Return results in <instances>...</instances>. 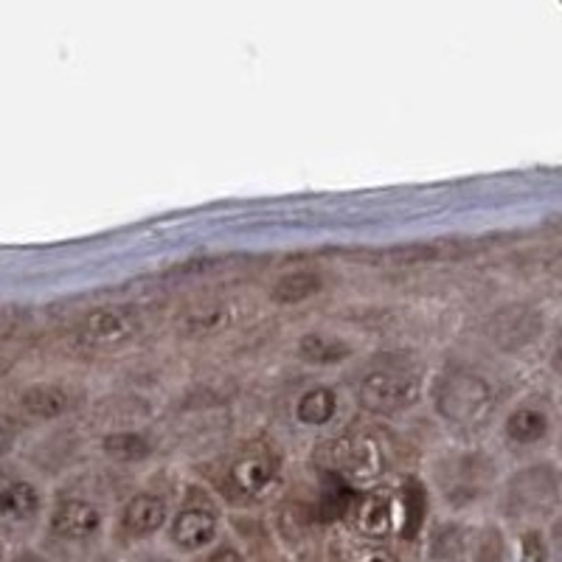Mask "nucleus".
<instances>
[{
	"mask_svg": "<svg viewBox=\"0 0 562 562\" xmlns=\"http://www.w3.org/2000/svg\"><path fill=\"white\" fill-rule=\"evenodd\" d=\"M346 518V529L369 540L391 543L394 537H416L425 526V490L408 484L403 490L360 492Z\"/></svg>",
	"mask_w": 562,
	"mask_h": 562,
	"instance_id": "f257e3e1",
	"label": "nucleus"
},
{
	"mask_svg": "<svg viewBox=\"0 0 562 562\" xmlns=\"http://www.w3.org/2000/svg\"><path fill=\"white\" fill-rule=\"evenodd\" d=\"M430 484L450 512L475 509L484 504L498 484V464L484 450H456L445 453L430 467Z\"/></svg>",
	"mask_w": 562,
	"mask_h": 562,
	"instance_id": "f03ea898",
	"label": "nucleus"
},
{
	"mask_svg": "<svg viewBox=\"0 0 562 562\" xmlns=\"http://www.w3.org/2000/svg\"><path fill=\"white\" fill-rule=\"evenodd\" d=\"M430 405L441 422L461 430H481L495 414V391L481 374L448 366L430 385Z\"/></svg>",
	"mask_w": 562,
	"mask_h": 562,
	"instance_id": "7ed1b4c3",
	"label": "nucleus"
},
{
	"mask_svg": "<svg viewBox=\"0 0 562 562\" xmlns=\"http://www.w3.org/2000/svg\"><path fill=\"white\" fill-rule=\"evenodd\" d=\"M560 509V473L551 461H535L509 475L501 486V518L509 524L543 526Z\"/></svg>",
	"mask_w": 562,
	"mask_h": 562,
	"instance_id": "20e7f679",
	"label": "nucleus"
},
{
	"mask_svg": "<svg viewBox=\"0 0 562 562\" xmlns=\"http://www.w3.org/2000/svg\"><path fill=\"white\" fill-rule=\"evenodd\" d=\"M284 484V461L279 450L265 441H250L225 467L223 490L234 504L259 506L279 495Z\"/></svg>",
	"mask_w": 562,
	"mask_h": 562,
	"instance_id": "39448f33",
	"label": "nucleus"
},
{
	"mask_svg": "<svg viewBox=\"0 0 562 562\" xmlns=\"http://www.w3.org/2000/svg\"><path fill=\"white\" fill-rule=\"evenodd\" d=\"M324 456L326 464L333 467L346 484L358 486L363 492L378 490L380 481L385 479V470H389L385 445L374 434L338 436V439L326 441Z\"/></svg>",
	"mask_w": 562,
	"mask_h": 562,
	"instance_id": "423d86ee",
	"label": "nucleus"
},
{
	"mask_svg": "<svg viewBox=\"0 0 562 562\" xmlns=\"http://www.w3.org/2000/svg\"><path fill=\"white\" fill-rule=\"evenodd\" d=\"M167 540L172 551L186 557L203 554L220 540L223 531V512L205 492H192L186 495L183 504L169 515Z\"/></svg>",
	"mask_w": 562,
	"mask_h": 562,
	"instance_id": "0eeeda50",
	"label": "nucleus"
},
{
	"mask_svg": "<svg viewBox=\"0 0 562 562\" xmlns=\"http://www.w3.org/2000/svg\"><path fill=\"white\" fill-rule=\"evenodd\" d=\"M358 400L371 414H403L422 400V378L408 366H374L360 378Z\"/></svg>",
	"mask_w": 562,
	"mask_h": 562,
	"instance_id": "6e6552de",
	"label": "nucleus"
},
{
	"mask_svg": "<svg viewBox=\"0 0 562 562\" xmlns=\"http://www.w3.org/2000/svg\"><path fill=\"white\" fill-rule=\"evenodd\" d=\"M144 329L138 310L133 307H102L97 313L85 315L77 326V344L93 351H115L135 344Z\"/></svg>",
	"mask_w": 562,
	"mask_h": 562,
	"instance_id": "1a4fd4ad",
	"label": "nucleus"
},
{
	"mask_svg": "<svg viewBox=\"0 0 562 562\" xmlns=\"http://www.w3.org/2000/svg\"><path fill=\"white\" fill-rule=\"evenodd\" d=\"M104 529V509L88 498H59L48 512V535L59 543H93Z\"/></svg>",
	"mask_w": 562,
	"mask_h": 562,
	"instance_id": "9d476101",
	"label": "nucleus"
},
{
	"mask_svg": "<svg viewBox=\"0 0 562 562\" xmlns=\"http://www.w3.org/2000/svg\"><path fill=\"white\" fill-rule=\"evenodd\" d=\"M45 512V498L40 486L29 479L0 481V531L20 535L40 524Z\"/></svg>",
	"mask_w": 562,
	"mask_h": 562,
	"instance_id": "9b49d317",
	"label": "nucleus"
},
{
	"mask_svg": "<svg viewBox=\"0 0 562 562\" xmlns=\"http://www.w3.org/2000/svg\"><path fill=\"white\" fill-rule=\"evenodd\" d=\"M169 515H172V509H169L164 495H158V492H135L119 512V535L124 540H133V543L149 540V537L167 529Z\"/></svg>",
	"mask_w": 562,
	"mask_h": 562,
	"instance_id": "f8f14e48",
	"label": "nucleus"
},
{
	"mask_svg": "<svg viewBox=\"0 0 562 562\" xmlns=\"http://www.w3.org/2000/svg\"><path fill=\"white\" fill-rule=\"evenodd\" d=\"M554 434V416L543 400H524L506 414L504 439L512 448H540Z\"/></svg>",
	"mask_w": 562,
	"mask_h": 562,
	"instance_id": "ddd939ff",
	"label": "nucleus"
},
{
	"mask_svg": "<svg viewBox=\"0 0 562 562\" xmlns=\"http://www.w3.org/2000/svg\"><path fill=\"white\" fill-rule=\"evenodd\" d=\"M473 526L461 518H439L428 526L425 560L428 562H467Z\"/></svg>",
	"mask_w": 562,
	"mask_h": 562,
	"instance_id": "4468645a",
	"label": "nucleus"
},
{
	"mask_svg": "<svg viewBox=\"0 0 562 562\" xmlns=\"http://www.w3.org/2000/svg\"><path fill=\"white\" fill-rule=\"evenodd\" d=\"M79 405V396L59 383H37L29 385L20 394V411L32 419L54 422L68 416Z\"/></svg>",
	"mask_w": 562,
	"mask_h": 562,
	"instance_id": "2eb2a0df",
	"label": "nucleus"
},
{
	"mask_svg": "<svg viewBox=\"0 0 562 562\" xmlns=\"http://www.w3.org/2000/svg\"><path fill=\"white\" fill-rule=\"evenodd\" d=\"M329 557L333 562H403L400 551L383 540H369L349 529H340L329 540Z\"/></svg>",
	"mask_w": 562,
	"mask_h": 562,
	"instance_id": "dca6fc26",
	"label": "nucleus"
},
{
	"mask_svg": "<svg viewBox=\"0 0 562 562\" xmlns=\"http://www.w3.org/2000/svg\"><path fill=\"white\" fill-rule=\"evenodd\" d=\"M340 411V396L338 391L329 385H315L299 394L293 405V419L299 422L301 428H326L338 419Z\"/></svg>",
	"mask_w": 562,
	"mask_h": 562,
	"instance_id": "f3484780",
	"label": "nucleus"
},
{
	"mask_svg": "<svg viewBox=\"0 0 562 562\" xmlns=\"http://www.w3.org/2000/svg\"><path fill=\"white\" fill-rule=\"evenodd\" d=\"M231 321H234V307L228 301H205V304H198L189 313H183V318L178 321V333L192 340L211 338V335L228 329Z\"/></svg>",
	"mask_w": 562,
	"mask_h": 562,
	"instance_id": "a211bd4d",
	"label": "nucleus"
},
{
	"mask_svg": "<svg viewBox=\"0 0 562 562\" xmlns=\"http://www.w3.org/2000/svg\"><path fill=\"white\" fill-rule=\"evenodd\" d=\"M324 290V279L315 270H290V273L279 276L270 284V301L279 307H290V304H304V301L315 299Z\"/></svg>",
	"mask_w": 562,
	"mask_h": 562,
	"instance_id": "6ab92c4d",
	"label": "nucleus"
},
{
	"mask_svg": "<svg viewBox=\"0 0 562 562\" xmlns=\"http://www.w3.org/2000/svg\"><path fill=\"white\" fill-rule=\"evenodd\" d=\"M512 560V543L506 537L504 526L495 520L473 526L470 535V557L467 562H509Z\"/></svg>",
	"mask_w": 562,
	"mask_h": 562,
	"instance_id": "aec40b11",
	"label": "nucleus"
},
{
	"mask_svg": "<svg viewBox=\"0 0 562 562\" xmlns=\"http://www.w3.org/2000/svg\"><path fill=\"white\" fill-rule=\"evenodd\" d=\"M295 351L310 366H340L351 358V346L344 338H335V335L324 333L301 335Z\"/></svg>",
	"mask_w": 562,
	"mask_h": 562,
	"instance_id": "412c9836",
	"label": "nucleus"
},
{
	"mask_svg": "<svg viewBox=\"0 0 562 562\" xmlns=\"http://www.w3.org/2000/svg\"><path fill=\"white\" fill-rule=\"evenodd\" d=\"M102 450L108 459L133 464V461H144L153 456V441L140 430H113L102 439Z\"/></svg>",
	"mask_w": 562,
	"mask_h": 562,
	"instance_id": "4be33fe9",
	"label": "nucleus"
},
{
	"mask_svg": "<svg viewBox=\"0 0 562 562\" xmlns=\"http://www.w3.org/2000/svg\"><path fill=\"white\" fill-rule=\"evenodd\" d=\"M509 562H554L543 526H524V529H518L515 543H512Z\"/></svg>",
	"mask_w": 562,
	"mask_h": 562,
	"instance_id": "5701e85b",
	"label": "nucleus"
},
{
	"mask_svg": "<svg viewBox=\"0 0 562 562\" xmlns=\"http://www.w3.org/2000/svg\"><path fill=\"white\" fill-rule=\"evenodd\" d=\"M198 562H248V560H245V554L234 543L217 540V543L211 546L209 551H203V554H200Z\"/></svg>",
	"mask_w": 562,
	"mask_h": 562,
	"instance_id": "b1692460",
	"label": "nucleus"
},
{
	"mask_svg": "<svg viewBox=\"0 0 562 562\" xmlns=\"http://www.w3.org/2000/svg\"><path fill=\"white\" fill-rule=\"evenodd\" d=\"M14 441H18V434H14L12 422L3 419V416H0V459H3V456L12 453Z\"/></svg>",
	"mask_w": 562,
	"mask_h": 562,
	"instance_id": "393cba45",
	"label": "nucleus"
},
{
	"mask_svg": "<svg viewBox=\"0 0 562 562\" xmlns=\"http://www.w3.org/2000/svg\"><path fill=\"white\" fill-rule=\"evenodd\" d=\"M7 562H54V560L37 549H20V551H14Z\"/></svg>",
	"mask_w": 562,
	"mask_h": 562,
	"instance_id": "a878e982",
	"label": "nucleus"
},
{
	"mask_svg": "<svg viewBox=\"0 0 562 562\" xmlns=\"http://www.w3.org/2000/svg\"><path fill=\"white\" fill-rule=\"evenodd\" d=\"M127 562H178V560L169 554H160V551H135Z\"/></svg>",
	"mask_w": 562,
	"mask_h": 562,
	"instance_id": "bb28decb",
	"label": "nucleus"
},
{
	"mask_svg": "<svg viewBox=\"0 0 562 562\" xmlns=\"http://www.w3.org/2000/svg\"><path fill=\"white\" fill-rule=\"evenodd\" d=\"M9 557H7V549H3V540H0V562H7Z\"/></svg>",
	"mask_w": 562,
	"mask_h": 562,
	"instance_id": "cd10ccee",
	"label": "nucleus"
}]
</instances>
